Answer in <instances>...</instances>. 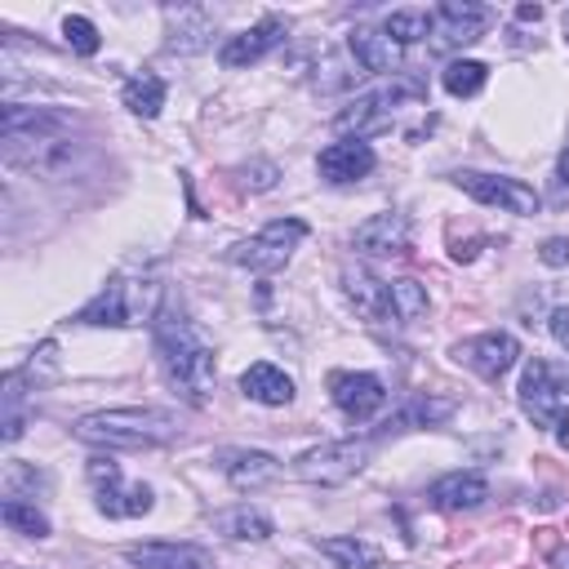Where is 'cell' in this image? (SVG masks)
<instances>
[{
	"instance_id": "1",
	"label": "cell",
	"mask_w": 569,
	"mask_h": 569,
	"mask_svg": "<svg viewBox=\"0 0 569 569\" xmlns=\"http://www.w3.org/2000/svg\"><path fill=\"white\" fill-rule=\"evenodd\" d=\"M156 351H160V365H164L169 382L178 387V396L187 405H204L213 382H218L213 347L182 316H160L156 320Z\"/></svg>"
},
{
	"instance_id": "2",
	"label": "cell",
	"mask_w": 569,
	"mask_h": 569,
	"mask_svg": "<svg viewBox=\"0 0 569 569\" xmlns=\"http://www.w3.org/2000/svg\"><path fill=\"white\" fill-rule=\"evenodd\" d=\"M76 436L89 445H107V449H151L178 436V418L156 405H120V409L84 413L76 422Z\"/></svg>"
},
{
	"instance_id": "3",
	"label": "cell",
	"mask_w": 569,
	"mask_h": 569,
	"mask_svg": "<svg viewBox=\"0 0 569 569\" xmlns=\"http://www.w3.org/2000/svg\"><path fill=\"white\" fill-rule=\"evenodd\" d=\"M160 280L156 276H111L84 307L80 325H111V329H133V325H156L160 320Z\"/></svg>"
},
{
	"instance_id": "4",
	"label": "cell",
	"mask_w": 569,
	"mask_h": 569,
	"mask_svg": "<svg viewBox=\"0 0 569 569\" xmlns=\"http://www.w3.org/2000/svg\"><path fill=\"white\" fill-rule=\"evenodd\" d=\"M369 453H373L369 440H325L293 458V476L307 485H320V489H338L365 471Z\"/></svg>"
},
{
	"instance_id": "5",
	"label": "cell",
	"mask_w": 569,
	"mask_h": 569,
	"mask_svg": "<svg viewBox=\"0 0 569 569\" xmlns=\"http://www.w3.org/2000/svg\"><path fill=\"white\" fill-rule=\"evenodd\" d=\"M84 471H89L93 502H98L102 516H111V520H138V516H147V511L156 507L151 485H142V480H124L120 462H111V458H89Z\"/></svg>"
},
{
	"instance_id": "6",
	"label": "cell",
	"mask_w": 569,
	"mask_h": 569,
	"mask_svg": "<svg viewBox=\"0 0 569 569\" xmlns=\"http://www.w3.org/2000/svg\"><path fill=\"white\" fill-rule=\"evenodd\" d=\"M302 240H307V222H302V218H276V222H267L258 236L240 240V244L231 249V262H240V267H249V271H258V276H271V271L289 267V258H293V249H298Z\"/></svg>"
},
{
	"instance_id": "7",
	"label": "cell",
	"mask_w": 569,
	"mask_h": 569,
	"mask_svg": "<svg viewBox=\"0 0 569 569\" xmlns=\"http://www.w3.org/2000/svg\"><path fill=\"white\" fill-rule=\"evenodd\" d=\"M520 409L533 418V427H547V431H556L560 445H569V405H565V391L551 378L547 360H529L525 365V373H520Z\"/></svg>"
},
{
	"instance_id": "8",
	"label": "cell",
	"mask_w": 569,
	"mask_h": 569,
	"mask_svg": "<svg viewBox=\"0 0 569 569\" xmlns=\"http://www.w3.org/2000/svg\"><path fill=\"white\" fill-rule=\"evenodd\" d=\"M453 182H458L471 200L493 204V209L516 213V218H529V213H538V204H542L529 182L507 178V173H476V169H462V173H453Z\"/></svg>"
},
{
	"instance_id": "9",
	"label": "cell",
	"mask_w": 569,
	"mask_h": 569,
	"mask_svg": "<svg viewBox=\"0 0 569 569\" xmlns=\"http://www.w3.org/2000/svg\"><path fill=\"white\" fill-rule=\"evenodd\" d=\"M489 27V9L476 0H445L440 9H431V49L449 53L462 49L471 40H480V31Z\"/></svg>"
},
{
	"instance_id": "10",
	"label": "cell",
	"mask_w": 569,
	"mask_h": 569,
	"mask_svg": "<svg viewBox=\"0 0 569 569\" xmlns=\"http://www.w3.org/2000/svg\"><path fill=\"white\" fill-rule=\"evenodd\" d=\"M471 373H480V378H502L511 365H516V356H520V347H516V338L511 333H502V329H489V333H476V338H467V342H458V351H453Z\"/></svg>"
},
{
	"instance_id": "11",
	"label": "cell",
	"mask_w": 569,
	"mask_h": 569,
	"mask_svg": "<svg viewBox=\"0 0 569 569\" xmlns=\"http://www.w3.org/2000/svg\"><path fill=\"white\" fill-rule=\"evenodd\" d=\"M284 18H262V22H253V27H244V31H236V36H227L222 40V49H218V62L222 67H231V71H240V67H253L258 58H267L280 40H284Z\"/></svg>"
},
{
	"instance_id": "12",
	"label": "cell",
	"mask_w": 569,
	"mask_h": 569,
	"mask_svg": "<svg viewBox=\"0 0 569 569\" xmlns=\"http://www.w3.org/2000/svg\"><path fill=\"white\" fill-rule=\"evenodd\" d=\"M329 396L351 422H369L387 405V387H382L378 373H333L329 378Z\"/></svg>"
},
{
	"instance_id": "13",
	"label": "cell",
	"mask_w": 569,
	"mask_h": 569,
	"mask_svg": "<svg viewBox=\"0 0 569 569\" xmlns=\"http://www.w3.org/2000/svg\"><path fill=\"white\" fill-rule=\"evenodd\" d=\"M342 293L369 325H391V280H378L369 267H342Z\"/></svg>"
},
{
	"instance_id": "14",
	"label": "cell",
	"mask_w": 569,
	"mask_h": 569,
	"mask_svg": "<svg viewBox=\"0 0 569 569\" xmlns=\"http://www.w3.org/2000/svg\"><path fill=\"white\" fill-rule=\"evenodd\" d=\"M347 49L356 58L360 71H373V76H396L400 71V58H405V44L391 40L382 27H356L347 36Z\"/></svg>"
},
{
	"instance_id": "15",
	"label": "cell",
	"mask_w": 569,
	"mask_h": 569,
	"mask_svg": "<svg viewBox=\"0 0 569 569\" xmlns=\"http://www.w3.org/2000/svg\"><path fill=\"white\" fill-rule=\"evenodd\" d=\"M351 249L365 253V258H391V253H405L409 249V222L405 213H373L356 227L351 236Z\"/></svg>"
},
{
	"instance_id": "16",
	"label": "cell",
	"mask_w": 569,
	"mask_h": 569,
	"mask_svg": "<svg viewBox=\"0 0 569 569\" xmlns=\"http://www.w3.org/2000/svg\"><path fill=\"white\" fill-rule=\"evenodd\" d=\"M133 569H213V551L196 542H138L124 551Z\"/></svg>"
},
{
	"instance_id": "17",
	"label": "cell",
	"mask_w": 569,
	"mask_h": 569,
	"mask_svg": "<svg viewBox=\"0 0 569 569\" xmlns=\"http://www.w3.org/2000/svg\"><path fill=\"white\" fill-rule=\"evenodd\" d=\"M316 169L325 182H360L373 169V147L365 138H338L316 156Z\"/></svg>"
},
{
	"instance_id": "18",
	"label": "cell",
	"mask_w": 569,
	"mask_h": 569,
	"mask_svg": "<svg viewBox=\"0 0 569 569\" xmlns=\"http://www.w3.org/2000/svg\"><path fill=\"white\" fill-rule=\"evenodd\" d=\"M164 22H169L164 44H169L173 53H200V49H209V40H213V18H209V9H200V4H169V9H164Z\"/></svg>"
},
{
	"instance_id": "19",
	"label": "cell",
	"mask_w": 569,
	"mask_h": 569,
	"mask_svg": "<svg viewBox=\"0 0 569 569\" xmlns=\"http://www.w3.org/2000/svg\"><path fill=\"white\" fill-rule=\"evenodd\" d=\"M218 471L227 476L231 489H262L280 476V462L267 453V449H222L218 453Z\"/></svg>"
},
{
	"instance_id": "20",
	"label": "cell",
	"mask_w": 569,
	"mask_h": 569,
	"mask_svg": "<svg viewBox=\"0 0 569 569\" xmlns=\"http://www.w3.org/2000/svg\"><path fill=\"white\" fill-rule=\"evenodd\" d=\"M396 102H400V89H382V93H360V98H351L342 111H338V129L342 133H351V138H360V133H369V129H382V124H391V116H396Z\"/></svg>"
},
{
	"instance_id": "21",
	"label": "cell",
	"mask_w": 569,
	"mask_h": 569,
	"mask_svg": "<svg viewBox=\"0 0 569 569\" xmlns=\"http://www.w3.org/2000/svg\"><path fill=\"white\" fill-rule=\"evenodd\" d=\"M427 498L440 511H476L489 498V480L480 471H449L427 489Z\"/></svg>"
},
{
	"instance_id": "22",
	"label": "cell",
	"mask_w": 569,
	"mask_h": 569,
	"mask_svg": "<svg viewBox=\"0 0 569 569\" xmlns=\"http://www.w3.org/2000/svg\"><path fill=\"white\" fill-rule=\"evenodd\" d=\"M240 391H244L249 400H258V405H289V400H293V378H289L280 365L258 360V365H249V369L240 373Z\"/></svg>"
},
{
	"instance_id": "23",
	"label": "cell",
	"mask_w": 569,
	"mask_h": 569,
	"mask_svg": "<svg viewBox=\"0 0 569 569\" xmlns=\"http://www.w3.org/2000/svg\"><path fill=\"white\" fill-rule=\"evenodd\" d=\"M209 525L222 538H236V542H262V538H271V516L258 511V507H249V502H236V507L213 511Z\"/></svg>"
},
{
	"instance_id": "24",
	"label": "cell",
	"mask_w": 569,
	"mask_h": 569,
	"mask_svg": "<svg viewBox=\"0 0 569 569\" xmlns=\"http://www.w3.org/2000/svg\"><path fill=\"white\" fill-rule=\"evenodd\" d=\"M316 547H320V556H325L333 569H378V560H382V551H378L369 538H356V533L320 538Z\"/></svg>"
},
{
	"instance_id": "25",
	"label": "cell",
	"mask_w": 569,
	"mask_h": 569,
	"mask_svg": "<svg viewBox=\"0 0 569 569\" xmlns=\"http://www.w3.org/2000/svg\"><path fill=\"white\" fill-rule=\"evenodd\" d=\"M120 102H124L133 116L156 120L160 107H164V80H160L156 71H133V76L124 80V89H120Z\"/></svg>"
},
{
	"instance_id": "26",
	"label": "cell",
	"mask_w": 569,
	"mask_h": 569,
	"mask_svg": "<svg viewBox=\"0 0 569 569\" xmlns=\"http://www.w3.org/2000/svg\"><path fill=\"white\" fill-rule=\"evenodd\" d=\"M0 520L13 529V533H27V538H49V516L31 502V498H4L0 502Z\"/></svg>"
},
{
	"instance_id": "27",
	"label": "cell",
	"mask_w": 569,
	"mask_h": 569,
	"mask_svg": "<svg viewBox=\"0 0 569 569\" xmlns=\"http://www.w3.org/2000/svg\"><path fill=\"white\" fill-rule=\"evenodd\" d=\"M485 80H489V67L476 62V58H453V62L445 67V76H440V84H445L453 98H476V93L485 89Z\"/></svg>"
},
{
	"instance_id": "28",
	"label": "cell",
	"mask_w": 569,
	"mask_h": 569,
	"mask_svg": "<svg viewBox=\"0 0 569 569\" xmlns=\"http://www.w3.org/2000/svg\"><path fill=\"white\" fill-rule=\"evenodd\" d=\"M427 289L418 284V280H409V276H400V280H391V311H396V320L400 325H413V320H422L427 316Z\"/></svg>"
},
{
	"instance_id": "29",
	"label": "cell",
	"mask_w": 569,
	"mask_h": 569,
	"mask_svg": "<svg viewBox=\"0 0 569 569\" xmlns=\"http://www.w3.org/2000/svg\"><path fill=\"white\" fill-rule=\"evenodd\" d=\"M382 31H387L391 40H400V44L427 40V36H431V13H427V9H396V13H387Z\"/></svg>"
},
{
	"instance_id": "30",
	"label": "cell",
	"mask_w": 569,
	"mask_h": 569,
	"mask_svg": "<svg viewBox=\"0 0 569 569\" xmlns=\"http://www.w3.org/2000/svg\"><path fill=\"white\" fill-rule=\"evenodd\" d=\"M27 431V405H22V369L4 378V440L13 445Z\"/></svg>"
},
{
	"instance_id": "31",
	"label": "cell",
	"mask_w": 569,
	"mask_h": 569,
	"mask_svg": "<svg viewBox=\"0 0 569 569\" xmlns=\"http://www.w3.org/2000/svg\"><path fill=\"white\" fill-rule=\"evenodd\" d=\"M62 40H67L76 53H84V58L98 53V44H102V40H98V27H93L89 18H80V13H67V18H62Z\"/></svg>"
},
{
	"instance_id": "32",
	"label": "cell",
	"mask_w": 569,
	"mask_h": 569,
	"mask_svg": "<svg viewBox=\"0 0 569 569\" xmlns=\"http://www.w3.org/2000/svg\"><path fill=\"white\" fill-rule=\"evenodd\" d=\"M244 187H253V191H271V187H276V164H271V160H258L253 169H244Z\"/></svg>"
},
{
	"instance_id": "33",
	"label": "cell",
	"mask_w": 569,
	"mask_h": 569,
	"mask_svg": "<svg viewBox=\"0 0 569 569\" xmlns=\"http://www.w3.org/2000/svg\"><path fill=\"white\" fill-rule=\"evenodd\" d=\"M449 400H413V409H409V418H418V422H440V418H449Z\"/></svg>"
},
{
	"instance_id": "34",
	"label": "cell",
	"mask_w": 569,
	"mask_h": 569,
	"mask_svg": "<svg viewBox=\"0 0 569 569\" xmlns=\"http://www.w3.org/2000/svg\"><path fill=\"white\" fill-rule=\"evenodd\" d=\"M538 258H542L547 267H565V262H569V240H565V236H551V240H542Z\"/></svg>"
},
{
	"instance_id": "35",
	"label": "cell",
	"mask_w": 569,
	"mask_h": 569,
	"mask_svg": "<svg viewBox=\"0 0 569 569\" xmlns=\"http://www.w3.org/2000/svg\"><path fill=\"white\" fill-rule=\"evenodd\" d=\"M551 338L569 351V307H556V311H551Z\"/></svg>"
},
{
	"instance_id": "36",
	"label": "cell",
	"mask_w": 569,
	"mask_h": 569,
	"mask_svg": "<svg viewBox=\"0 0 569 569\" xmlns=\"http://www.w3.org/2000/svg\"><path fill=\"white\" fill-rule=\"evenodd\" d=\"M516 18H520V22H538V18H542V9H538V4H520V9H516Z\"/></svg>"
},
{
	"instance_id": "37",
	"label": "cell",
	"mask_w": 569,
	"mask_h": 569,
	"mask_svg": "<svg viewBox=\"0 0 569 569\" xmlns=\"http://www.w3.org/2000/svg\"><path fill=\"white\" fill-rule=\"evenodd\" d=\"M556 178H560V187H569V147L560 151V164H556Z\"/></svg>"
},
{
	"instance_id": "38",
	"label": "cell",
	"mask_w": 569,
	"mask_h": 569,
	"mask_svg": "<svg viewBox=\"0 0 569 569\" xmlns=\"http://www.w3.org/2000/svg\"><path fill=\"white\" fill-rule=\"evenodd\" d=\"M556 565H560V569H569V547H565V551L556 556Z\"/></svg>"
},
{
	"instance_id": "39",
	"label": "cell",
	"mask_w": 569,
	"mask_h": 569,
	"mask_svg": "<svg viewBox=\"0 0 569 569\" xmlns=\"http://www.w3.org/2000/svg\"><path fill=\"white\" fill-rule=\"evenodd\" d=\"M565 40H569V9H565Z\"/></svg>"
}]
</instances>
